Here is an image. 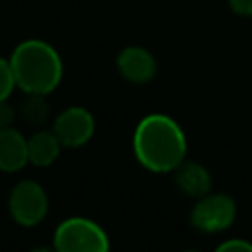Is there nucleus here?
<instances>
[{"mask_svg": "<svg viewBox=\"0 0 252 252\" xmlns=\"http://www.w3.org/2000/svg\"><path fill=\"white\" fill-rule=\"evenodd\" d=\"M16 87V77L10 65V59H2L0 57V102L8 100V96L12 94Z\"/></svg>", "mask_w": 252, "mask_h": 252, "instance_id": "obj_12", "label": "nucleus"}, {"mask_svg": "<svg viewBox=\"0 0 252 252\" xmlns=\"http://www.w3.org/2000/svg\"><path fill=\"white\" fill-rule=\"evenodd\" d=\"M61 152V142L51 130H37L28 140V156L30 163L35 167H47L51 165Z\"/></svg>", "mask_w": 252, "mask_h": 252, "instance_id": "obj_10", "label": "nucleus"}, {"mask_svg": "<svg viewBox=\"0 0 252 252\" xmlns=\"http://www.w3.org/2000/svg\"><path fill=\"white\" fill-rule=\"evenodd\" d=\"M228 8L240 18H252V0H228Z\"/></svg>", "mask_w": 252, "mask_h": 252, "instance_id": "obj_14", "label": "nucleus"}, {"mask_svg": "<svg viewBox=\"0 0 252 252\" xmlns=\"http://www.w3.org/2000/svg\"><path fill=\"white\" fill-rule=\"evenodd\" d=\"M53 132L63 148H79L93 138L94 118L83 106H69L57 114L53 122Z\"/></svg>", "mask_w": 252, "mask_h": 252, "instance_id": "obj_6", "label": "nucleus"}, {"mask_svg": "<svg viewBox=\"0 0 252 252\" xmlns=\"http://www.w3.org/2000/svg\"><path fill=\"white\" fill-rule=\"evenodd\" d=\"M16 87L26 94H49L63 77V61L55 47L41 39H26L10 55Z\"/></svg>", "mask_w": 252, "mask_h": 252, "instance_id": "obj_2", "label": "nucleus"}, {"mask_svg": "<svg viewBox=\"0 0 252 252\" xmlns=\"http://www.w3.org/2000/svg\"><path fill=\"white\" fill-rule=\"evenodd\" d=\"M136 159L154 173H171L187 159V138L183 128L167 114L144 116L132 138Z\"/></svg>", "mask_w": 252, "mask_h": 252, "instance_id": "obj_1", "label": "nucleus"}, {"mask_svg": "<svg viewBox=\"0 0 252 252\" xmlns=\"http://www.w3.org/2000/svg\"><path fill=\"white\" fill-rule=\"evenodd\" d=\"M49 209L47 195L43 187L33 179L18 181L8 195V211L10 217L20 226H35L39 224Z\"/></svg>", "mask_w": 252, "mask_h": 252, "instance_id": "obj_5", "label": "nucleus"}, {"mask_svg": "<svg viewBox=\"0 0 252 252\" xmlns=\"http://www.w3.org/2000/svg\"><path fill=\"white\" fill-rule=\"evenodd\" d=\"M30 163L28 140L12 126L0 128V171L14 173Z\"/></svg>", "mask_w": 252, "mask_h": 252, "instance_id": "obj_8", "label": "nucleus"}, {"mask_svg": "<svg viewBox=\"0 0 252 252\" xmlns=\"http://www.w3.org/2000/svg\"><path fill=\"white\" fill-rule=\"evenodd\" d=\"M217 250H219V252H252V242L246 240V238L232 236V238L222 240V242L217 246Z\"/></svg>", "mask_w": 252, "mask_h": 252, "instance_id": "obj_13", "label": "nucleus"}, {"mask_svg": "<svg viewBox=\"0 0 252 252\" xmlns=\"http://www.w3.org/2000/svg\"><path fill=\"white\" fill-rule=\"evenodd\" d=\"M236 219V203L226 193L209 191L199 197L189 213V222L195 230L217 234L232 226Z\"/></svg>", "mask_w": 252, "mask_h": 252, "instance_id": "obj_4", "label": "nucleus"}, {"mask_svg": "<svg viewBox=\"0 0 252 252\" xmlns=\"http://www.w3.org/2000/svg\"><path fill=\"white\" fill-rule=\"evenodd\" d=\"M45 94H28L22 104V118L32 126H41L49 116V104L43 98Z\"/></svg>", "mask_w": 252, "mask_h": 252, "instance_id": "obj_11", "label": "nucleus"}, {"mask_svg": "<svg viewBox=\"0 0 252 252\" xmlns=\"http://www.w3.org/2000/svg\"><path fill=\"white\" fill-rule=\"evenodd\" d=\"M108 246L106 232L91 219H65L53 232V248L57 252H104Z\"/></svg>", "mask_w": 252, "mask_h": 252, "instance_id": "obj_3", "label": "nucleus"}, {"mask_svg": "<svg viewBox=\"0 0 252 252\" xmlns=\"http://www.w3.org/2000/svg\"><path fill=\"white\" fill-rule=\"evenodd\" d=\"M173 179L177 189L193 199H199L203 195H207L209 191H213V179L211 173L205 165L197 163V161H183L175 171H173Z\"/></svg>", "mask_w": 252, "mask_h": 252, "instance_id": "obj_9", "label": "nucleus"}, {"mask_svg": "<svg viewBox=\"0 0 252 252\" xmlns=\"http://www.w3.org/2000/svg\"><path fill=\"white\" fill-rule=\"evenodd\" d=\"M116 69L120 77L134 85L150 83L158 73L156 57L140 45H128L124 47L116 57Z\"/></svg>", "mask_w": 252, "mask_h": 252, "instance_id": "obj_7", "label": "nucleus"}, {"mask_svg": "<svg viewBox=\"0 0 252 252\" xmlns=\"http://www.w3.org/2000/svg\"><path fill=\"white\" fill-rule=\"evenodd\" d=\"M14 118H16V110H14V106L8 104V100H2V102H0V128H8V126H12Z\"/></svg>", "mask_w": 252, "mask_h": 252, "instance_id": "obj_15", "label": "nucleus"}]
</instances>
